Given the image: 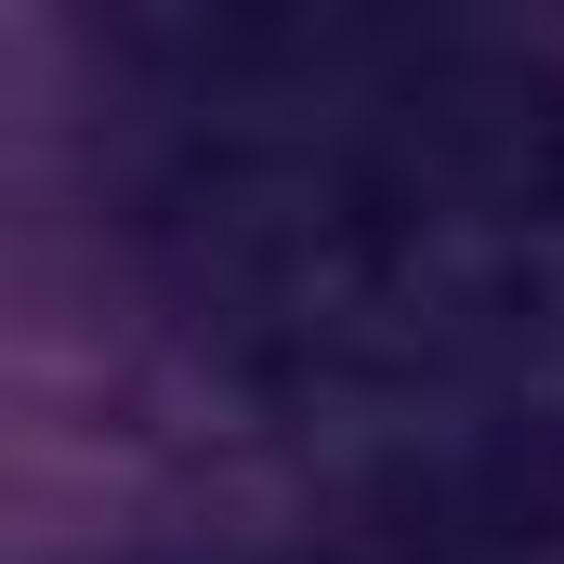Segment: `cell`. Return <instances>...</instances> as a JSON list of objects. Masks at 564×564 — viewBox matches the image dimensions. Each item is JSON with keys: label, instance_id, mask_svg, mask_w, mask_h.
<instances>
[]
</instances>
